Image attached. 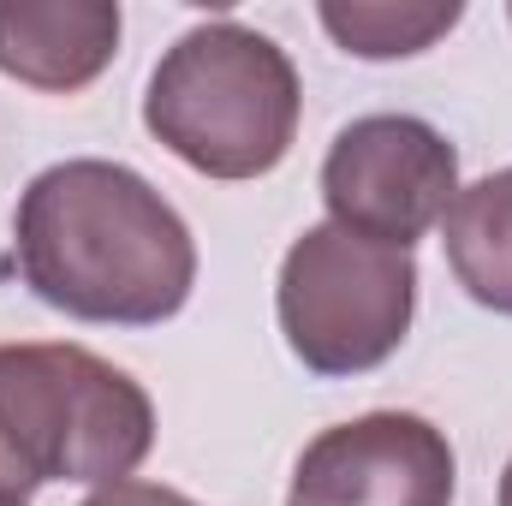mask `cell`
I'll use <instances>...</instances> for the list:
<instances>
[{"label":"cell","instance_id":"obj_1","mask_svg":"<svg viewBox=\"0 0 512 506\" xmlns=\"http://www.w3.org/2000/svg\"><path fill=\"white\" fill-rule=\"evenodd\" d=\"M12 256L48 310L102 328H155L197 286V239L179 209L102 155L54 161L18 191Z\"/></svg>","mask_w":512,"mask_h":506},{"label":"cell","instance_id":"obj_2","mask_svg":"<svg viewBox=\"0 0 512 506\" xmlns=\"http://www.w3.org/2000/svg\"><path fill=\"white\" fill-rule=\"evenodd\" d=\"M304 114L298 66L239 18L185 30L149 72L143 126L203 179H262L286 161Z\"/></svg>","mask_w":512,"mask_h":506},{"label":"cell","instance_id":"obj_3","mask_svg":"<svg viewBox=\"0 0 512 506\" xmlns=\"http://www.w3.org/2000/svg\"><path fill=\"white\" fill-rule=\"evenodd\" d=\"M155 447L143 381L72 340L0 346V489L126 483Z\"/></svg>","mask_w":512,"mask_h":506},{"label":"cell","instance_id":"obj_4","mask_svg":"<svg viewBox=\"0 0 512 506\" xmlns=\"http://www.w3.org/2000/svg\"><path fill=\"white\" fill-rule=\"evenodd\" d=\"M274 310L310 376H370L405 346L417 316V262L334 221L304 227L280 256Z\"/></svg>","mask_w":512,"mask_h":506},{"label":"cell","instance_id":"obj_5","mask_svg":"<svg viewBox=\"0 0 512 506\" xmlns=\"http://www.w3.org/2000/svg\"><path fill=\"white\" fill-rule=\"evenodd\" d=\"M459 197V149L417 114H364L328 143L322 203L328 221L411 251L429 227L447 221Z\"/></svg>","mask_w":512,"mask_h":506},{"label":"cell","instance_id":"obj_6","mask_svg":"<svg viewBox=\"0 0 512 506\" xmlns=\"http://www.w3.org/2000/svg\"><path fill=\"white\" fill-rule=\"evenodd\" d=\"M453 483L447 429L417 411H364L298 453L286 506H453Z\"/></svg>","mask_w":512,"mask_h":506},{"label":"cell","instance_id":"obj_7","mask_svg":"<svg viewBox=\"0 0 512 506\" xmlns=\"http://www.w3.org/2000/svg\"><path fill=\"white\" fill-rule=\"evenodd\" d=\"M120 30L126 18L114 0H0V72L72 96L114 66Z\"/></svg>","mask_w":512,"mask_h":506},{"label":"cell","instance_id":"obj_8","mask_svg":"<svg viewBox=\"0 0 512 506\" xmlns=\"http://www.w3.org/2000/svg\"><path fill=\"white\" fill-rule=\"evenodd\" d=\"M441 245L453 280L495 316H512V167L483 173L477 185H459Z\"/></svg>","mask_w":512,"mask_h":506},{"label":"cell","instance_id":"obj_9","mask_svg":"<svg viewBox=\"0 0 512 506\" xmlns=\"http://www.w3.org/2000/svg\"><path fill=\"white\" fill-rule=\"evenodd\" d=\"M316 18L358 60H411L435 48L465 18V6L459 0H322Z\"/></svg>","mask_w":512,"mask_h":506},{"label":"cell","instance_id":"obj_10","mask_svg":"<svg viewBox=\"0 0 512 506\" xmlns=\"http://www.w3.org/2000/svg\"><path fill=\"white\" fill-rule=\"evenodd\" d=\"M78 506H197L191 495H179V489H161V483H102V489H90Z\"/></svg>","mask_w":512,"mask_h":506},{"label":"cell","instance_id":"obj_11","mask_svg":"<svg viewBox=\"0 0 512 506\" xmlns=\"http://www.w3.org/2000/svg\"><path fill=\"white\" fill-rule=\"evenodd\" d=\"M501 506H512V459H507V471H501Z\"/></svg>","mask_w":512,"mask_h":506},{"label":"cell","instance_id":"obj_12","mask_svg":"<svg viewBox=\"0 0 512 506\" xmlns=\"http://www.w3.org/2000/svg\"><path fill=\"white\" fill-rule=\"evenodd\" d=\"M0 506H30V495H18V489H0Z\"/></svg>","mask_w":512,"mask_h":506},{"label":"cell","instance_id":"obj_13","mask_svg":"<svg viewBox=\"0 0 512 506\" xmlns=\"http://www.w3.org/2000/svg\"><path fill=\"white\" fill-rule=\"evenodd\" d=\"M507 18H512V6H507Z\"/></svg>","mask_w":512,"mask_h":506}]
</instances>
